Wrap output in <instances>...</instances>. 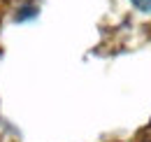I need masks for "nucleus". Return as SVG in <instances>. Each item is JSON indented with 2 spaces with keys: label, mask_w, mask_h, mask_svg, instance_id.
Instances as JSON below:
<instances>
[{
  "label": "nucleus",
  "mask_w": 151,
  "mask_h": 142,
  "mask_svg": "<svg viewBox=\"0 0 151 142\" xmlns=\"http://www.w3.org/2000/svg\"><path fill=\"white\" fill-rule=\"evenodd\" d=\"M139 12H151V0H130Z\"/></svg>",
  "instance_id": "f257e3e1"
}]
</instances>
